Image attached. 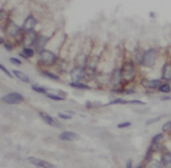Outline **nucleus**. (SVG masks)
<instances>
[{
    "instance_id": "nucleus-31",
    "label": "nucleus",
    "mask_w": 171,
    "mask_h": 168,
    "mask_svg": "<svg viewBox=\"0 0 171 168\" xmlns=\"http://www.w3.org/2000/svg\"><path fill=\"white\" fill-rule=\"evenodd\" d=\"M128 104H142V105H144L145 104L144 102H143V101H140V100H131V101H128Z\"/></svg>"
},
{
    "instance_id": "nucleus-29",
    "label": "nucleus",
    "mask_w": 171,
    "mask_h": 168,
    "mask_svg": "<svg viewBox=\"0 0 171 168\" xmlns=\"http://www.w3.org/2000/svg\"><path fill=\"white\" fill-rule=\"evenodd\" d=\"M10 62H11L13 64H15L16 65H21L22 63L21 61L19 59H17V58H11L9 59Z\"/></svg>"
},
{
    "instance_id": "nucleus-25",
    "label": "nucleus",
    "mask_w": 171,
    "mask_h": 168,
    "mask_svg": "<svg viewBox=\"0 0 171 168\" xmlns=\"http://www.w3.org/2000/svg\"><path fill=\"white\" fill-rule=\"evenodd\" d=\"M162 130L164 132H167L171 130V121H168L163 125Z\"/></svg>"
},
{
    "instance_id": "nucleus-12",
    "label": "nucleus",
    "mask_w": 171,
    "mask_h": 168,
    "mask_svg": "<svg viewBox=\"0 0 171 168\" xmlns=\"http://www.w3.org/2000/svg\"><path fill=\"white\" fill-rule=\"evenodd\" d=\"M163 79L171 80V64H166L163 68Z\"/></svg>"
},
{
    "instance_id": "nucleus-36",
    "label": "nucleus",
    "mask_w": 171,
    "mask_h": 168,
    "mask_svg": "<svg viewBox=\"0 0 171 168\" xmlns=\"http://www.w3.org/2000/svg\"><path fill=\"white\" fill-rule=\"evenodd\" d=\"M68 113H72V114H75V112L72 111H68Z\"/></svg>"
},
{
    "instance_id": "nucleus-32",
    "label": "nucleus",
    "mask_w": 171,
    "mask_h": 168,
    "mask_svg": "<svg viewBox=\"0 0 171 168\" xmlns=\"http://www.w3.org/2000/svg\"><path fill=\"white\" fill-rule=\"evenodd\" d=\"M160 120V118H154V119H149L146 122V124L147 125H151L153 123H154V122H156L157 121L159 120Z\"/></svg>"
},
{
    "instance_id": "nucleus-11",
    "label": "nucleus",
    "mask_w": 171,
    "mask_h": 168,
    "mask_svg": "<svg viewBox=\"0 0 171 168\" xmlns=\"http://www.w3.org/2000/svg\"><path fill=\"white\" fill-rule=\"evenodd\" d=\"M36 39V35L33 32H27L26 36L25 38V44L27 46H32L34 44Z\"/></svg>"
},
{
    "instance_id": "nucleus-27",
    "label": "nucleus",
    "mask_w": 171,
    "mask_h": 168,
    "mask_svg": "<svg viewBox=\"0 0 171 168\" xmlns=\"http://www.w3.org/2000/svg\"><path fill=\"white\" fill-rule=\"evenodd\" d=\"M58 117L62 120H70L72 118V116L69 115H66L62 113H58Z\"/></svg>"
},
{
    "instance_id": "nucleus-37",
    "label": "nucleus",
    "mask_w": 171,
    "mask_h": 168,
    "mask_svg": "<svg viewBox=\"0 0 171 168\" xmlns=\"http://www.w3.org/2000/svg\"><path fill=\"white\" fill-rule=\"evenodd\" d=\"M0 42H1V43H3V39L1 38H0Z\"/></svg>"
},
{
    "instance_id": "nucleus-19",
    "label": "nucleus",
    "mask_w": 171,
    "mask_h": 168,
    "mask_svg": "<svg viewBox=\"0 0 171 168\" xmlns=\"http://www.w3.org/2000/svg\"><path fill=\"white\" fill-rule=\"evenodd\" d=\"M170 90H171V87L170 84H165L164 85H160L159 87V91H161V92L163 93H165V94L169 93Z\"/></svg>"
},
{
    "instance_id": "nucleus-6",
    "label": "nucleus",
    "mask_w": 171,
    "mask_h": 168,
    "mask_svg": "<svg viewBox=\"0 0 171 168\" xmlns=\"http://www.w3.org/2000/svg\"><path fill=\"white\" fill-rule=\"evenodd\" d=\"M37 24V21L33 16H28L24 22L22 28L25 32H32V30Z\"/></svg>"
},
{
    "instance_id": "nucleus-17",
    "label": "nucleus",
    "mask_w": 171,
    "mask_h": 168,
    "mask_svg": "<svg viewBox=\"0 0 171 168\" xmlns=\"http://www.w3.org/2000/svg\"><path fill=\"white\" fill-rule=\"evenodd\" d=\"M69 85L72 87L75 88H77V89H91V88L90 86L81 84L80 82H77V81H73V82L70 83Z\"/></svg>"
},
{
    "instance_id": "nucleus-3",
    "label": "nucleus",
    "mask_w": 171,
    "mask_h": 168,
    "mask_svg": "<svg viewBox=\"0 0 171 168\" xmlns=\"http://www.w3.org/2000/svg\"><path fill=\"white\" fill-rule=\"evenodd\" d=\"M40 54V60L43 64L51 65L55 63L56 60V56L52 52H51V51L44 49L43 52H41Z\"/></svg>"
},
{
    "instance_id": "nucleus-21",
    "label": "nucleus",
    "mask_w": 171,
    "mask_h": 168,
    "mask_svg": "<svg viewBox=\"0 0 171 168\" xmlns=\"http://www.w3.org/2000/svg\"><path fill=\"white\" fill-rule=\"evenodd\" d=\"M41 74L44 75L45 77H47V78H51L52 79H59V77L57 75L53 74V73H51V72H43L42 73H41Z\"/></svg>"
},
{
    "instance_id": "nucleus-20",
    "label": "nucleus",
    "mask_w": 171,
    "mask_h": 168,
    "mask_svg": "<svg viewBox=\"0 0 171 168\" xmlns=\"http://www.w3.org/2000/svg\"><path fill=\"white\" fill-rule=\"evenodd\" d=\"M147 168H162V165L160 163L157 161H153L149 163Z\"/></svg>"
},
{
    "instance_id": "nucleus-26",
    "label": "nucleus",
    "mask_w": 171,
    "mask_h": 168,
    "mask_svg": "<svg viewBox=\"0 0 171 168\" xmlns=\"http://www.w3.org/2000/svg\"><path fill=\"white\" fill-rule=\"evenodd\" d=\"M46 95H47L48 98H49L50 99H53V100H56V101H61V100H64V98H61V97H60L58 95H54V94H48Z\"/></svg>"
},
{
    "instance_id": "nucleus-4",
    "label": "nucleus",
    "mask_w": 171,
    "mask_h": 168,
    "mask_svg": "<svg viewBox=\"0 0 171 168\" xmlns=\"http://www.w3.org/2000/svg\"><path fill=\"white\" fill-rule=\"evenodd\" d=\"M28 161L30 164H33L38 168H54V165L51 164L48 161H46L43 160H40L36 157L31 156L28 158Z\"/></svg>"
},
{
    "instance_id": "nucleus-7",
    "label": "nucleus",
    "mask_w": 171,
    "mask_h": 168,
    "mask_svg": "<svg viewBox=\"0 0 171 168\" xmlns=\"http://www.w3.org/2000/svg\"><path fill=\"white\" fill-rule=\"evenodd\" d=\"M141 84L144 88L154 89L160 85V81L158 79H143L141 81Z\"/></svg>"
},
{
    "instance_id": "nucleus-18",
    "label": "nucleus",
    "mask_w": 171,
    "mask_h": 168,
    "mask_svg": "<svg viewBox=\"0 0 171 168\" xmlns=\"http://www.w3.org/2000/svg\"><path fill=\"white\" fill-rule=\"evenodd\" d=\"M128 104V101L121 99V98H118V99L113 100V101H110V102L105 104L104 106L110 105H115V104Z\"/></svg>"
},
{
    "instance_id": "nucleus-14",
    "label": "nucleus",
    "mask_w": 171,
    "mask_h": 168,
    "mask_svg": "<svg viewBox=\"0 0 171 168\" xmlns=\"http://www.w3.org/2000/svg\"><path fill=\"white\" fill-rule=\"evenodd\" d=\"M40 115L47 124L50 125H54V120L50 115L47 114L46 113H44V112H40Z\"/></svg>"
},
{
    "instance_id": "nucleus-2",
    "label": "nucleus",
    "mask_w": 171,
    "mask_h": 168,
    "mask_svg": "<svg viewBox=\"0 0 171 168\" xmlns=\"http://www.w3.org/2000/svg\"><path fill=\"white\" fill-rule=\"evenodd\" d=\"M24 99V97L18 92H13V93H10L6 95H4L2 100L3 102L7 104H11V105H14V104H18L19 103L22 102Z\"/></svg>"
},
{
    "instance_id": "nucleus-23",
    "label": "nucleus",
    "mask_w": 171,
    "mask_h": 168,
    "mask_svg": "<svg viewBox=\"0 0 171 168\" xmlns=\"http://www.w3.org/2000/svg\"><path fill=\"white\" fill-rule=\"evenodd\" d=\"M32 89L34 91H35V92H38L40 94H45L46 93V91L44 88H41V87H39V86H37V85H32Z\"/></svg>"
},
{
    "instance_id": "nucleus-5",
    "label": "nucleus",
    "mask_w": 171,
    "mask_h": 168,
    "mask_svg": "<svg viewBox=\"0 0 171 168\" xmlns=\"http://www.w3.org/2000/svg\"><path fill=\"white\" fill-rule=\"evenodd\" d=\"M59 138L63 141H73L75 140H78L80 138V137L75 132L64 131L59 135Z\"/></svg>"
},
{
    "instance_id": "nucleus-24",
    "label": "nucleus",
    "mask_w": 171,
    "mask_h": 168,
    "mask_svg": "<svg viewBox=\"0 0 171 168\" xmlns=\"http://www.w3.org/2000/svg\"><path fill=\"white\" fill-rule=\"evenodd\" d=\"M24 54L27 56L28 58H31L33 57L34 55V50L29 48H24Z\"/></svg>"
},
{
    "instance_id": "nucleus-22",
    "label": "nucleus",
    "mask_w": 171,
    "mask_h": 168,
    "mask_svg": "<svg viewBox=\"0 0 171 168\" xmlns=\"http://www.w3.org/2000/svg\"><path fill=\"white\" fill-rule=\"evenodd\" d=\"M163 137V134H158L155 135L152 139V144H157L158 142L161 140V139Z\"/></svg>"
},
{
    "instance_id": "nucleus-13",
    "label": "nucleus",
    "mask_w": 171,
    "mask_h": 168,
    "mask_svg": "<svg viewBox=\"0 0 171 168\" xmlns=\"http://www.w3.org/2000/svg\"><path fill=\"white\" fill-rule=\"evenodd\" d=\"M12 72H13V75L15 76H16V78L18 79H19L20 81H23V82H25V83L29 82V77L27 75H25L24 73L20 72V71L15 70V69H13L12 71Z\"/></svg>"
},
{
    "instance_id": "nucleus-33",
    "label": "nucleus",
    "mask_w": 171,
    "mask_h": 168,
    "mask_svg": "<svg viewBox=\"0 0 171 168\" xmlns=\"http://www.w3.org/2000/svg\"><path fill=\"white\" fill-rule=\"evenodd\" d=\"M126 168H132V161L129 160L126 162Z\"/></svg>"
},
{
    "instance_id": "nucleus-8",
    "label": "nucleus",
    "mask_w": 171,
    "mask_h": 168,
    "mask_svg": "<svg viewBox=\"0 0 171 168\" xmlns=\"http://www.w3.org/2000/svg\"><path fill=\"white\" fill-rule=\"evenodd\" d=\"M20 29V28L18 26V25L14 23L13 22H9L8 24L6 32L8 35H9V36H15L18 34Z\"/></svg>"
},
{
    "instance_id": "nucleus-15",
    "label": "nucleus",
    "mask_w": 171,
    "mask_h": 168,
    "mask_svg": "<svg viewBox=\"0 0 171 168\" xmlns=\"http://www.w3.org/2000/svg\"><path fill=\"white\" fill-rule=\"evenodd\" d=\"M161 161L163 165L170 166L171 165V153L167 152L162 156Z\"/></svg>"
},
{
    "instance_id": "nucleus-28",
    "label": "nucleus",
    "mask_w": 171,
    "mask_h": 168,
    "mask_svg": "<svg viewBox=\"0 0 171 168\" xmlns=\"http://www.w3.org/2000/svg\"><path fill=\"white\" fill-rule=\"evenodd\" d=\"M0 68H1V69L3 71V72L6 74V75H7L8 76V77H9V78H13V77H12V74H10V72H9V71H8L6 68H5L2 64L0 65Z\"/></svg>"
},
{
    "instance_id": "nucleus-9",
    "label": "nucleus",
    "mask_w": 171,
    "mask_h": 168,
    "mask_svg": "<svg viewBox=\"0 0 171 168\" xmlns=\"http://www.w3.org/2000/svg\"><path fill=\"white\" fill-rule=\"evenodd\" d=\"M47 42H48V38L44 36V35H41V36H40L38 38L37 43H36V46H35L36 50H37V52L38 53H40L41 52H43Z\"/></svg>"
},
{
    "instance_id": "nucleus-35",
    "label": "nucleus",
    "mask_w": 171,
    "mask_h": 168,
    "mask_svg": "<svg viewBox=\"0 0 171 168\" xmlns=\"http://www.w3.org/2000/svg\"><path fill=\"white\" fill-rule=\"evenodd\" d=\"M170 99L171 98H170V97L167 96V97H163V98H162L161 100H168V99Z\"/></svg>"
},
{
    "instance_id": "nucleus-16",
    "label": "nucleus",
    "mask_w": 171,
    "mask_h": 168,
    "mask_svg": "<svg viewBox=\"0 0 171 168\" xmlns=\"http://www.w3.org/2000/svg\"><path fill=\"white\" fill-rule=\"evenodd\" d=\"M121 76H122V73L120 72H119V71H115V72L112 74V83L114 85H118L120 83Z\"/></svg>"
},
{
    "instance_id": "nucleus-34",
    "label": "nucleus",
    "mask_w": 171,
    "mask_h": 168,
    "mask_svg": "<svg viewBox=\"0 0 171 168\" xmlns=\"http://www.w3.org/2000/svg\"><path fill=\"white\" fill-rule=\"evenodd\" d=\"M4 47L6 48L8 51H11L12 49V47L11 45H9L8 43H4Z\"/></svg>"
},
{
    "instance_id": "nucleus-38",
    "label": "nucleus",
    "mask_w": 171,
    "mask_h": 168,
    "mask_svg": "<svg viewBox=\"0 0 171 168\" xmlns=\"http://www.w3.org/2000/svg\"><path fill=\"white\" fill-rule=\"evenodd\" d=\"M138 168H141V167H138Z\"/></svg>"
},
{
    "instance_id": "nucleus-30",
    "label": "nucleus",
    "mask_w": 171,
    "mask_h": 168,
    "mask_svg": "<svg viewBox=\"0 0 171 168\" xmlns=\"http://www.w3.org/2000/svg\"><path fill=\"white\" fill-rule=\"evenodd\" d=\"M131 125V122H124V123H121L118 124L117 127L118 128H127V127H129Z\"/></svg>"
},
{
    "instance_id": "nucleus-1",
    "label": "nucleus",
    "mask_w": 171,
    "mask_h": 168,
    "mask_svg": "<svg viewBox=\"0 0 171 168\" xmlns=\"http://www.w3.org/2000/svg\"><path fill=\"white\" fill-rule=\"evenodd\" d=\"M157 59V52L154 49L151 48L144 53L142 58V64L148 68H151L154 65Z\"/></svg>"
},
{
    "instance_id": "nucleus-10",
    "label": "nucleus",
    "mask_w": 171,
    "mask_h": 168,
    "mask_svg": "<svg viewBox=\"0 0 171 168\" xmlns=\"http://www.w3.org/2000/svg\"><path fill=\"white\" fill-rule=\"evenodd\" d=\"M134 72V70L133 65L131 63H127L124 67L122 72V74L124 75V77H126V78H132L133 77Z\"/></svg>"
}]
</instances>
